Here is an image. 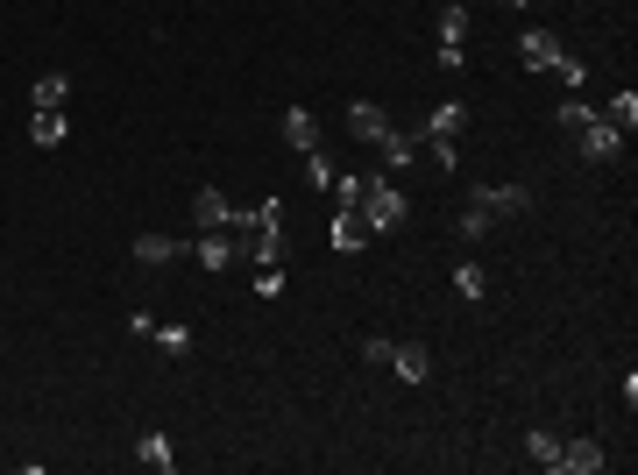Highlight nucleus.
Here are the masks:
<instances>
[{
    "label": "nucleus",
    "mask_w": 638,
    "mask_h": 475,
    "mask_svg": "<svg viewBox=\"0 0 638 475\" xmlns=\"http://www.w3.org/2000/svg\"><path fill=\"white\" fill-rule=\"evenodd\" d=\"M362 220H369V234H397V227H405V192H397V185H362V206H355Z\"/></svg>",
    "instance_id": "obj_1"
},
{
    "label": "nucleus",
    "mask_w": 638,
    "mask_h": 475,
    "mask_svg": "<svg viewBox=\"0 0 638 475\" xmlns=\"http://www.w3.org/2000/svg\"><path fill=\"white\" fill-rule=\"evenodd\" d=\"M327 242L341 249V256H355V249H369L376 234H369V220L355 213V206H334V220H327Z\"/></svg>",
    "instance_id": "obj_2"
},
{
    "label": "nucleus",
    "mask_w": 638,
    "mask_h": 475,
    "mask_svg": "<svg viewBox=\"0 0 638 475\" xmlns=\"http://www.w3.org/2000/svg\"><path fill=\"white\" fill-rule=\"evenodd\" d=\"M575 142H582V156H589V164H610V156L624 149V135H617V128H610L603 114H589V121L575 128Z\"/></svg>",
    "instance_id": "obj_3"
},
{
    "label": "nucleus",
    "mask_w": 638,
    "mask_h": 475,
    "mask_svg": "<svg viewBox=\"0 0 638 475\" xmlns=\"http://www.w3.org/2000/svg\"><path fill=\"white\" fill-rule=\"evenodd\" d=\"M518 57H525V71H561V36L553 29H525V43H518Z\"/></svg>",
    "instance_id": "obj_4"
},
{
    "label": "nucleus",
    "mask_w": 638,
    "mask_h": 475,
    "mask_svg": "<svg viewBox=\"0 0 638 475\" xmlns=\"http://www.w3.org/2000/svg\"><path fill=\"white\" fill-rule=\"evenodd\" d=\"M475 206H490L497 220H518V213H532V192H525V185H483V192H475Z\"/></svg>",
    "instance_id": "obj_5"
},
{
    "label": "nucleus",
    "mask_w": 638,
    "mask_h": 475,
    "mask_svg": "<svg viewBox=\"0 0 638 475\" xmlns=\"http://www.w3.org/2000/svg\"><path fill=\"white\" fill-rule=\"evenodd\" d=\"M348 135H355V142H383V135H390L383 107H376V100H355V107H348Z\"/></svg>",
    "instance_id": "obj_6"
},
{
    "label": "nucleus",
    "mask_w": 638,
    "mask_h": 475,
    "mask_svg": "<svg viewBox=\"0 0 638 475\" xmlns=\"http://www.w3.org/2000/svg\"><path fill=\"white\" fill-rule=\"evenodd\" d=\"M192 256H199V263H206V270H227V263H234V256H242V249H234V234H227V227H206V234H199V249H192Z\"/></svg>",
    "instance_id": "obj_7"
},
{
    "label": "nucleus",
    "mask_w": 638,
    "mask_h": 475,
    "mask_svg": "<svg viewBox=\"0 0 638 475\" xmlns=\"http://www.w3.org/2000/svg\"><path fill=\"white\" fill-rule=\"evenodd\" d=\"M390 362H397V376H405V383H426V376H433V355H426L419 341H390Z\"/></svg>",
    "instance_id": "obj_8"
},
{
    "label": "nucleus",
    "mask_w": 638,
    "mask_h": 475,
    "mask_svg": "<svg viewBox=\"0 0 638 475\" xmlns=\"http://www.w3.org/2000/svg\"><path fill=\"white\" fill-rule=\"evenodd\" d=\"M603 461H610L603 440H568V447H561V468H568V475H596Z\"/></svg>",
    "instance_id": "obj_9"
},
{
    "label": "nucleus",
    "mask_w": 638,
    "mask_h": 475,
    "mask_svg": "<svg viewBox=\"0 0 638 475\" xmlns=\"http://www.w3.org/2000/svg\"><path fill=\"white\" fill-rule=\"evenodd\" d=\"M178 256H185L178 234H135V263H178Z\"/></svg>",
    "instance_id": "obj_10"
},
{
    "label": "nucleus",
    "mask_w": 638,
    "mask_h": 475,
    "mask_svg": "<svg viewBox=\"0 0 638 475\" xmlns=\"http://www.w3.org/2000/svg\"><path fill=\"white\" fill-rule=\"evenodd\" d=\"M461 128H468V107H461V100H440V107L419 121V135H461Z\"/></svg>",
    "instance_id": "obj_11"
},
{
    "label": "nucleus",
    "mask_w": 638,
    "mask_h": 475,
    "mask_svg": "<svg viewBox=\"0 0 638 475\" xmlns=\"http://www.w3.org/2000/svg\"><path fill=\"white\" fill-rule=\"evenodd\" d=\"M64 135H71V121H64V107H43V114L29 121V142H36V149H57Z\"/></svg>",
    "instance_id": "obj_12"
},
{
    "label": "nucleus",
    "mask_w": 638,
    "mask_h": 475,
    "mask_svg": "<svg viewBox=\"0 0 638 475\" xmlns=\"http://www.w3.org/2000/svg\"><path fill=\"white\" fill-rule=\"evenodd\" d=\"M284 142L305 156V149H319V121L305 114V107H284Z\"/></svg>",
    "instance_id": "obj_13"
},
{
    "label": "nucleus",
    "mask_w": 638,
    "mask_h": 475,
    "mask_svg": "<svg viewBox=\"0 0 638 475\" xmlns=\"http://www.w3.org/2000/svg\"><path fill=\"white\" fill-rule=\"evenodd\" d=\"M419 142H426V135H397V128H390V135H383L376 149H383V164H390V171H412V156H419Z\"/></svg>",
    "instance_id": "obj_14"
},
{
    "label": "nucleus",
    "mask_w": 638,
    "mask_h": 475,
    "mask_svg": "<svg viewBox=\"0 0 638 475\" xmlns=\"http://www.w3.org/2000/svg\"><path fill=\"white\" fill-rule=\"evenodd\" d=\"M596 114H603L617 135H631V128H638V93L624 86V93H610V107H596Z\"/></svg>",
    "instance_id": "obj_15"
},
{
    "label": "nucleus",
    "mask_w": 638,
    "mask_h": 475,
    "mask_svg": "<svg viewBox=\"0 0 638 475\" xmlns=\"http://www.w3.org/2000/svg\"><path fill=\"white\" fill-rule=\"evenodd\" d=\"M192 220H199V227H234L227 192H199V199H192Z\"/></svg>",
    "instance_id": "obj_16"
},
{
    "label": "nucleus",
    "mask_w": 638,
    "mask_h": 475,
    "mask_svg": "<svg viewBox=\"0 0 638 475\" xmlns=\"http://www.w3.org/2000/svg\"><path fill=\"white\" fill-rule=\"evenodd\" d=\"M525 461H532V468H561V440H553L546 426H532V433H525Z\"/></svg>",
    "instance_id": "obj_17"
},
{
    "label": "nucleus",
    "mask_w": 638,
    "mask_h": 475,
    "mask_svg": "<svg viewBox=\"0 0 638 475\" xmlns=\"http://www.w3.org/2000/svg\"><path fill=\"white\" fill-rule=\"evenodd\" d=\"M135 461L156 468V475H171V440H164V433H142V440H135Z\"/></svg>",
    "instance_id": "obj_18"
},
{
    "label": "nucleus",
    "mask_w": 638,
    "mask_h": 475,
    "mask_svg": "<svg viewBox=\"0 0 638 475\" xmlns=\"http://www.w3.org/2000/svg\"><path fill=\"white\" fill-rule=\"evenodd\" d=\"M454 234H461V242H490V234H497V213H490V206H468Z\"/></svg>",
    "instance_id": "obj_19"
},
{
    "label": "nucleus",
    "mask_w": 638,
    "mask_h": 475,
    "mask_svg": "<svg viewBox=\"0 0 638 475\" xmlns=\"http://www.w3.org/2000/svg\"><path fill=\"white\" fill-rule=\"evenodd\" d=\"M454 291H461L468 305H483V291H490V277H483V263H461V270H454Z\"/></svg>",
    "instance_id": "obj_20"
},
{
    "label": "nucleus",
    "mask_w": 638,
    "mask_h": 475,
    "mask_svg": "<svg viewBox=\"0 0 638 475\" xmlns=\"http://www.w3.org/2000/svg\"><path fill=\"white\" fill-rule=\"evenodd\" d=\"M64 100H71V78L64 71H43L36 78V107H64Z\"/></svg>",
    "instance_id": "obj_21"
},
{
    "label": "nucleus",
    "mask_w": 638,
    "mask_h": 475,
    "mask_svg": "<svg viewBox=\"0 0 638 475\" xmlns=\"http://www.w3.org/2000/svg\"><path fill=\"white\" fill-rule=\"evenodd\" d=\"M440 43H468V8H461V0H454V8H440Z\"/></svg>",
    "instance_id": "obj_22"
},
{
    "label": "nucleus",
    "mask_w": 638,
    "mask_h": 475,
    "mask_svg": "<svg viewBox=\"0 0 638 475\" xmlns=\"http://www.w3.org/2000/svg\"><path fill=\"white\" fill-rule=\"evenodd\" d=\"M149 341H156V348H164L171 362H178V355H192V327H156Z\"/></svg>",
    "instance_id": "obj_23"
},
{
    "label": "nucleus",
    "mask_w": 638,
    "mask_h": 475,
    "mask_svg": "<svg viewBox=\"0 0 638 475\" xmlns=\"http://www.w3.org/2000/svg\"><path fill=\"white\" fill-rule=\"evenodd\" d=\"M305 178L327 192V185H334V156H327V149H305Z\"/></svg>",
    "instance_id": "obj_24"
},
{
    "label": "nucleus",
    "mask_w": 638,
    "mask_h": 475,
    "mask_svg": "<svg viewBox=\"0 0 638 475\" xmlns=\"http://www.w3.org/2000/svg\"><path fill=\"white\" fill-rule=\"evenodd\" d=\"M256 298H284V270H277V263L256 270Z\"/></svg>",
    "instance_id": "obj_25"
},
{
    "label": "nucleus",
    "mask_w": 638,
    "mask_h": 475,
    "mask_svg": "<svg viewBox=\"0 0 638 475\" xmlns=\"http://www.w3.org/2000/svg\"><path fill=\"white\" fill-rule=\"evenodd\" d=\"M362 185H369V178H341V185H327V192H334V206H362Z\"/></svg>",
    "instance_id": "obj_26"
},
{
    "label": "nucleus",
    "mask_w": 638,
    "mask_h": 475,
    "mask_svg": "<svg viewBox=\"0 0 638 475\" xmlns=\"http://www.w3.org/2000/svg\"><path fill=\"white\" fill-rule=\"evenodd\" d=\"M589 114H596V107H582V100H561V128H582Z\"/></svg>",
    "instance_id": "obj_27"
},
{
    "label": "nucleus",
    "mask_w": 638,
    "mask_h": 475,
    "mask_svg": "<svg viewBox=\"0 0 638 475\" xmlns=\"http://www.w3.org/2000/svg\"><path fill=\"white\" fill-rule=\"evenodd\" d=\"M504 8H525V0H504Z\"/></svg>",
    "instance_id": "obj_28"
}]
</instances>
